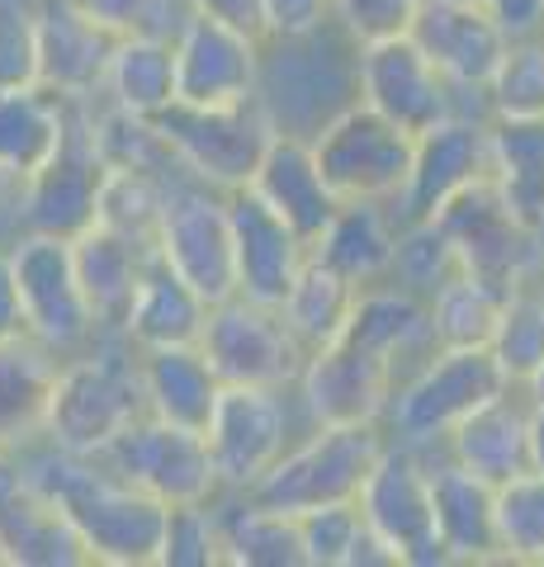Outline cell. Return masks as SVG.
<instances>
[{"instance_id": "cell-41", "label": "cell", "mask_w": 544, "mask_h": 567, "mask_svg": "<svg viewBox=\"0 0 544 567\" xmlns=\"http://www.w3.org/2000/svg\"><path fill=\"white\" fill-rule=\"evenodd\" d=\"M483 95L497 118H544V39L506 43Z\"/></svg>"}, {"instance_id": "cell-4", "label": "cell", "mask_w": 544, "mask_h": 567, "mask_svg": "<svg viewBox=\"0 0 544 567\" xmlns=\"http://www.w3.org/2000/svg\"><path fill=\"white\" fill-rule=\"evenodd\" d=\"M143 412L147 406L137 364L119 360V354H85V360L58 364L43 435L48 445L66 454H104V445Z\"/></svg>"}, {"instance_id": "cell-42", "label": "cell", "mask_w": 544, "mask_h": 567, "mask_svg": "<svg viewBox=\"0 0 544 567\" xmlns=\"http://www.w3.org/2000/svg\"><path fill=\"white\" fill-rule=\"evenodd\" d=\"M454 270H460V260H454V246L441 233V223L435 218H408L402 223V233L393 241V265H389V275H398L402 289L431 293V289H441Z\"/></svg>"}, {"instance_id": "cell-15", "label": "cell", "mask_w": 544, "mask_h": 567, "mask_svg": "<svg viewBox=\"0 0 544 567\" xmlns=\"http://www.w3.org/2000/svg\"><path fill=\"white\" fill-rule=\"evenodd\" d=\"M304 406L318 425H365L389 416L393 402V360L370 346L337 336L304 360Z\"/></svg>"}, {"instance_id": "cell-33", "label": "cell", "mask_w": 544, "mask_h": 567, "mask_svg": "<svg viewBox=\"0 0 544 567\" xmlns=\"http://www.w3.org/2000/svg\"><path fill=\"white\" fill-rule=\"evenodd\" d=\"M104 91H110L114 110L129 114H162L166 104H175V58L166 33H124L110 52L104 66Z\"/></svg>"}, {"instance_id": "cell-40", "label": "cell", "mask_w": 544, "mask_h": 567, "mask_svg": "<svg viewBox=\"0 0 544 567\" xmlns=\"http://www.w3.org/2000/svg\"><path fill=\"white\" fill-rule=\"evenodd\" d=\"M487 350H493L497 369L506 374V383H525V374L544 360V293H531L521 284L502 298L497 327L487 336Z\"/></svg>"}, {"instance_id": "cell-36", "label": "cell", "mask_w": 544, "mask_h": 567, "mask_svg": "<svg viewBox=\"0 0 544 567\" xmlns=\"http://www.w3.org/2000/svg\"><path fill=\"white\" fill-rule=\"evenodd\" d=\"M341 336L389 354L398 364L402 350L431 341V317H427V303L402 289V284L398 289H370V284H365V289H356V303H350Z\"/></svg>"}, {"instance_id": "cell-1", "label": "cell", "mask_w": 544, "mask_h": 567, "mask_svg": "<svg viewBox=\"0 0 544 567\" xmlns=\"http://www.w3.org/2000/svg\"><path fill=\"white\" fill-rule=\"evenodd\" d=\"M33 487L62 506V516L85 544V558L100 567H156L162 554L166 502L124 483L95 454H66L52 445L39 458H20Z\"/></svg>"}, {"instance_id": "cell-7", "label": "cell", "mask_w": 544, "mask_h": 567, "mask_svg": "<svg viewBox=\"0 0 544 567\" xmlns=\"http://www.w3.org/2000/svg\"><path fill=\"white\" fill-rule=\"evenodd\" d=\"M10 270L14 289H20V312H24V336L39 346L58 350H81L95 336V308L85 298L72 260V241L66 237H43L24 233L10 246Z\"/></svg>"}, {"instance_id": "cell-30", "label": "cell", "mask_w": 544, "mask_h": 567, "mask_svg": "<svg viewBox=\"0 0 544 567\" xmlns=\"http://www.w3.org/2000/svg\"><path fill=\"white\" fill-rule=\"evenodd\" d=\"M152 256L156 251H147V246H137L129 237L110 233V227H100V223H91L85 233L72 237L76 279H81L85 298H91L100 327H119V322H124L129 298H133L137 279H143Z\"/></svg>"}, {"instance_id": "cell-8", "label": "cell", "mask_w": 544, "mask_h": 567, "mask_svg": "<svg viewBox=\"0 0 544 567\" xmlns=\"http://www.w3.org/2000/svg\"><path fill=\"white\" fill-rule=\"evenodd\" d=\"M356 511L365 529L389 548L398 567H445V548L435 539L431 516V477L412 445H383L379 464L360 483Z\"/></svg>"}, {"instance_id": "cell-26", "label": "cell", "mask_w": 544, "mask_h": 567, "mask_svg": "<svg viewBox=\"0 0 544 567\" xmlns=\"http://www.w3.org/2000/svg\"><path fill=\"white\" fill-rule=\"evenodd\" d=\"M445 440L454 464L497 487L506 477L531 468V402H516L512 388H506L493 402L473 406Z\"/></svg>"}, {"instance_id": "cell-31", "label": "cell", "mask_w": 544, "mask_h": 567, "mask_svg": "<svg viewBox=\"0 0 544 567\" xmlns=\"http://www.w3.org/2000/svg\"><path fill=\"white\" fill-rule=\"evenodd\" d=\"M393 241H398V227L389 223V213L370 199H350L331 213V223L322 227V237L308 246V256H318L341 279L365 289V284H379L389 275Z\"/></svg>"}, {"instance_id": "cell-56", "label": "cell", "mask_w": 544, "mask_h": 567, "mask_svg": "<svg viewBox=\"0 0 544 567\" xmlns=\"http://www.w3.org/2000/svg\"><path fill=\"white\" fill-rule=\"evenodd\" d=\"M20 185L24 181H14V175H0V213H6V208L20 213Z\"/></svg>"}, {"instance_id": "cell-43", "label": "cell", "mask_w": 544, "mask_h": 567, "mask_svg": "<svg viewBox=\"0 0 544 567\" xmlns=\"http://www.w3.org/2000/svg\"><path fill=\"white\" fill-rule=\"evenodd\" d=\"M218 563H223L218 511H208V502L166 506L162 554H156V567H218Z\"/></svg>"}, {"instance_id": "cell-9", "label": "cell", "mask_w": 544, "mask_h": 567, "mask_svg": "<svg viewBox=\"0 0 544 567\" xmlns=\"http://www.w3.org/2000/svg\"><path fill=\"white\" fill-rule=\"evenodd\" d=\"M435 223H441V233L450 237L454 260H460L464 275H479L483 284H493L502 293L521 289V284L535 275L540 233L506 213V204L497 199L487 175L473 181L469 189H460L454 199H445L441 213H435Z\"/></svg>"}, {"instance_id": "cell-32", "label": "cell", "mask_w": 544, "mask_h": 567, "mask_svg": "<svg viewBox=\"0 0 544 567\" xmlns=\"http://www.w3.org/2000/svg\"><path fill=\"white\" fill-rule=\"evenodd\" d=\"M66 110H72V100L52 95L43 85L0 91V175L29 181L62 147Z\"/></svg>"}, {"instance_id": "cell-57", "label": "cell", "mask_w": 544, "mask_h": 567, "mask_svg": "<svg viewBox=\"0 0 544 567\" xmlns=\"http://www.w3.org/2000/svg\"><path fill=\"white\" fill-rule=\"evenodd\" d=\"M540 39H544V33H540Z\"/></svg>"}, {"instance_id": "cell-2", "label": "cell", "mask_w": 544, "mask_h": 567, "mask_svg": "<svg viewBox=\"0 0 544 567\" xmlns=\"http://www.w3.org/2000/svg\"><path fill=\"white\" fill-rule=\"evenodd\" d=\"M152 128L162 137L171 162H181L195 181L214 189H242L252 185L260 156L275 142L270 114L252 100L237 104H166L162 114H152Z\"/></svg>"}, {"instance_id": "cell-35", "label": "cell", "mask_w": 544, "mask_h": 567, "mask_svg": "<svg viewBox=\"0 0 544 567\" xmlns=\"http://www.w3.org/2000/svg\"><path fill=\"white\" fill-rule=\"evenodd\" d=\"M218 535H223V563L233 567H308L298 516L270 511L252 502V496L247 506L218 511Z\"/></svg>"}, {"instance_id": "cell-22", "label": "cell", "mask_w": 544, "mask_h": 567, "mask_svg": "<svg viewBox=\"0 0 544 567\" xmlns=\"http://www.w3.org/2000/svg\"><path fill=\"white\" fill-rule=\"evenodd\" d=\"M33 33H39L43 91L62 100H85L91 91H100L119 33L95 24L76 0H43V6H33Z\"/></svg>"}, {"instance_id": "cell-55", "label": "cell", "mask_w": 544, "mask_h": 567, "mask_svg": "<svg viewBox=\"0 0 544 567\" xmlns=\"http://www.w3.org/2000/svg\"><path fill=\"white\" fill-rule=\"evenodd\" d=\"M525 402H531V406H544V360L531 369V374H525Z\"/></svg>"}, {"instance_id": "cell-23", "label": "cell", "mask_w": 544, "mask_h": 567, "mask_svg": "<svg viewBox=\"0 0 544 567\" xmlns=\"http://www.w3.org/2000/svg\"><path fill=\"white\" fill-rule=\"evenodd\" d=\"M431 477V516L435 539H441L450 563H502L497 548V487L487 477L460 468L450 458L441 468H427Z\"/></svg>"}, {"instance_id": "cell-10", "label": "cell", "mask_w": 544, "mask_h": 567, "mask_svg": "<svg viewBox=\"0 0 544 567\" xmlns=\"http://www.w3.org/2000/svg\"><path fill=\"white\" fill-rule=\"evenodd\" d=\"M104 468L119 473L124 483L143 487L147 496L166 506L181 502H214L218 492V473L208 445L199 431H185V425H171L162 416H137L119 431L110 445H104Z\"/></svg>"}, {"instance_id": "cell-39", "label": "cell", "mask_w": 544, "mask_h": 567, "mask_svg": "<svg viewBox=\"0 0 544 567\" xmlns=\"http://www.w3.org/2000/svg\"><path fill=\"white\" fill-rule=\"evenodd\" d=\"M497 548L502 563H544V473L525 468L497 483Z\"/></svg>"}, {"instance_id": "cell-44", "label": "cell", "mask_w": 544, "mask_h": 567, "mask_svg": "<svg viewBox=\"0 0 544 567\" xmlns=\"http://www.w3.org/2000/svg\"><path fill=\"white\" fill-rule=\"evenodd\" d=\"M91 142L100 152L104 166H124V171H156L162 162H171L162 137H156L152 118L129 114V110H100L91 118Z\"/></svg>"}, {"instance_id": "cell-5", "label": "cell", "mask_w": 544, "mask_h": 567, "mask_svg": "<svg viewBox=\"0 0 544 567\" xmlns=\"http://www.w3.org/2000/svg\"><path fill=\"white\" fill-rule=\"evenodd\" d=\"M506 388L512 383L487 346H441L417 369V379L393 393V431L402 445H431V440H445L473 406L493 402Z\"/></svg>"}, {"instance_id": "cell-17", "label": "cell", "mask_w": 544, "mask_h": 567, "mask_svg": "<svg viewBox=\"0 0 544 567\" xmlns=\"http://www.w3.org/2000/svg\"><path fill=\"white\" fill-rule=\"evenodd\" d=\"M360 104L398 123L402 133H427L450 118V81L435 71L408 33L360 43Z\"/></svg>"}, {"instance_id": "cell-52", "label": "cell", "mask_w": 544, "mask_h": 567, "mask_svg": "<svg viewBox=\"0 0 544 567\" xmlns=\"http://www.w3.org/2000/svg\"><path fill=\"white\" fill-rule=\"evenodd\" d=\"M24 336V312H20V289H14V270H10V251L0 246V341Z\"/></svg>"}, {"instance_id": "cell-12", "label": "cell", "mask_w": 544, "mask_h": 567, "mask_svg": "<svg viewBox=\"0 0 544 567\" xmlns=\"http://www.w3.org/2000/svg\"><path fill=\"white\" fill-rule=\"evenodd\" d=\"M156 260L181 275L208 308L237 293L233 227L227 199L214 185H175L166 189L162 227H156Z\"/></svg>"}, {"instance_id": "cell-3", "label": "cell", "mask_w": 544, "mask_h": 567, "mask_svg": "<svg viewBox=\"0 0 544 567\" xmlns=\"http://www.w3.org/2000/svg\"><path fill=\"white\" fill-rule=\"evenodd\" d=\"M379 454H383V435L374 421L318 425V435L308 445L279 454L247 496L270 511H285V516H304V511L331 502H356L360 483L379 464Z\"/></svg>"}, {"instance_id": "cell-13", "label": "cell", "mask_w": 544, "mask_h": 567, "mask_svg": "<svg viewBox=\"0 0 544 567\" xmlns=\"http://www.w3.org/2000/svg\"><path fill=\"white\" fill-rule=\"evenodd\" d=\"M104 162L91 142V114L81 110V100H72L66 110V133L62 147L20 185V218L29 233L43 237H66L95 223V189H100Z\"/></svg>"}, {"instance_id": "cell-50", "label": "cell", "mask_w": 544, "mask_h": 567, "mask_svg": "<svg viewBox=\"0 0 544 567\" xmlns=\"http://www.w3.org/2000/svg\"><path fill=\"white\" fill-rule=\"evenodd\" d=\"M493 24L502 29L506 43H521V39H540L544 33V0H483Z\"/></svg>"}, {"instance_id": "cell-28", "label": "cell", "mask_w": 544, "mask_h": 567, "mask_svg": "<svg viewBox=\"0 0 544 567\" xmlns=\"http://www.w3.org/2000/svg\"><path fill=\"white\" fill-rule=\"evenodd\" d=\"M487 181L516 223L544 233V118H497L487 128Z\"/></svg>"}, {"instance_id": "cell-48", "label": "cell", "mask_w": 544, "mask_h": 567, "mask_svg": "<svg viewBox=\"0 0 544 567\" xmlns=\"http://www.w3.org/2000/svg\"><path fill=\"white\" fill-rule=\"evenodd\" d=\"M260 20H266V39L298 43L331 20V0H260Z\"/></svg>"}, {"instance_id": "cell-20", "label": "cell", "mask_w": 544, "mask_h": 567, "mask_svg": "<svg viewBox=\"0 0 544 567\" xmlns=\"http://www.w3.org/2000/svg\"><path fill=\"white\" fill-rule=\"evenodd\" d=\"M408 39L450 85H464V91H483L506 52L502 29L479 0H421Z\"/></svg>"}, {"instance_id": "cell-53", "label": "cell", "mask_w": 544, "mask_h": 567, "mask_svg": "<svg viewBox=\"0 0 544 567\" xmlns=\"http://www.w3.org/2000/svg\"><path fill=\"white\" fill-rule=\"evenodd\" d=\"M346 567H398V563H393L389 548L370 535V529H360L356 544H350V554H346Z\"/></svg>"}, {"instance_id": "cell-34", "label": "cell", "mask_w": 544, "mask_h": 567, "mask_svg": "<svg viewBox=\"0 0 544 567\" xmlns=\"http://www.w3.org/2000/svg\"><path fill=\"white\" fill-rule=\"evenodd\" d=\"M350 303H356V284L341 279L331 265H322L318 256H308L298 265V275L289 284V293L279 298V317L285 327L294 331V341L304 350H318L327 341H337L346 317H350Z\"/></svg>"}, {"instance_id": "cell-59", "label": "cell", "mask_w": 544, "mask_h": 567, "mask_svg": "<svg viewBox=\"0 0 544 567\" xmlns=\"http://www.w3.org/2000/svg\"><path fill=\"white\" fill-rule=\"evenodd\" d=\"M540 293H544V289H540Z\"/></svg>"}, {"instance_id": "cell-24", "label": "cell", "mask_w": 544, "mask_h": 567, "mask_svg": "<svg viewBox=\"0 0 544 567\" xmlns=\"http://www.w3.org/2000/svg\"><path fill=\"white\" fill-rule=\"evenodd\" d=\"M252 189L266 199L279 218H285L308 246L322 237V227L331 223V213L341 208V199L327 189L318 162H312V147L304 137L275 133L270 152L260 156V166L252 175Z\"/></svg>"}, {"instance_id": "cell-16", "label": "cell", "mask_w": 544, "mask_h": 567, "mask_svg": "<svg viewBox=\"0 0 544 567\" xmlns=\"http://www.w3.org/2000/svg\"><path fill=\"white\" fill-rule=\"evenodd\" d=\"M175 100L181 104H237L256 95L260 81V39L223 20L195 14L175 29Z\"/></svg>"}, {"instance_id": "cell-58", "label": "cell", "mask_w": 544, "mask_h": 567, "mask_svg": "<svg viewBox=\"0 0 544 567\" xmlns=\"http://www.w3.org/2000/svg\"><path fill=\"white\" fill-rule=\"evenodd\" d=\"M479 6H483V0H479Z\"/></svg>"}, {"instance_id": "cell-29", "label": "cell", "mask_w": 544, "mask_h": 567, "mask_svg": "<svg viewBox=\"0 0 544 567\" xmlns=\"http://www.w3.org/2000/svg\"><path fill=\"white\" fill-rule=\"evenodd\" d=\"M204 317H208L204 298L152 256L143 279H137L133 298H129V312H124V322H119V331H124L137 350L189 346V341H199Z\"/></svg>"}, {"instance_id": "cell-11", "label": "cell", "mask_w": 544, "mask_h": 567, "mask_svg": "<svg viewBox=\"0 0 544 567\" xmlns=\"http://www.w3.org/2000/svg\"><path fill=\"white\" fill-rule=\"evenodd\" d=\"M204 360L214 364L218 383H256V388H285L304 374L308 350L294 341L285 317L275 308L247 303L242 293L208 308L199 341Z\"/></svg>"}, {"instance_id": "cell-37", "label": "cell", "mask_w": 544, "mask_h": 567, "mask_svg": "<svg viewBox=\"0 0 544 567\" xmlns=\"http://www.w3.org/2000/svg\"><path fill=\"white\" fill-rule=\"evenodd\" d=\"M162 204H166V185L156 181V171L104 166L100 189H95V223L137 241V246H147V251H156Z\"/></svg>"}, {"instance_id": "cell-45", "label": "cell", "mask_w": 544, "mask_h": 567, "mask_svg": "<svg viewBox=\"0 0 544 567\" xmlns=\"http://www.w3.org/2000/svg\"><path fill=\"white\" fill-rule=\"evenodd\" d=\"M365 529L356 502H331L312 506L298 516V535H304V563L308 567H346V554L356 535Z\"/></svg>"}, {"instance_id": "cell-14", "label": "cell", "mask_w": 544, "mask_h": 567, "mask_svg": "<svg viewBox=\"0 0 544 567\" xmlns=\"http://www.w3.org/2000/svg\"><path fill=\"white\" fill-rule=\"evenodd\" d=\"M289 412L279 402V388L256 383H223L218 402L204 425V445L214 458L218 487L252 492L279 454H285Z\"/></svg>"}, {"instance_id": "cell-21", "label": "cell", "mask_w": 544, "mask_h": 567, "mask_svg": "<svg viewBox=\"0 0 544 567\" xmlns=\"http://www.w3.org/2000/svg\"><path fill=\"white\" fill-rule=\"evenodd\" d=\"M487 175V123H473L450 114L435 128L417 133L412 142V171L402 185V223L408 218H435L445 199Z\"/></svg>"}, {"instance_id": "cell-46", "label": "cell", "mask_w": 544, "mask_h": 567, "mask_svg": "<svg viewBox=\"0 0 544 567\" xmlns=\"http://www.w3.org/2000/svg\"><path fill=\"white\" fill-rule=\"evenodd\" d=\"M39 85V33L33 10L20 0H0V91Z\"/></svg>"}, {"instance_id": "cell-47", "label": "cell", "mask_w": 544, "mask_h": 567, "mask_svg": "<svg viewBox=\"0 0 544 567\" xmlns=\"http://www.w3.org/2000/svg\"><path fill=\"white\" fill-rule=\"evenodd\" d=\"M417 6L421 0H331V20H341V29L356 43H374L408 33Z\"/></svg>"}, {"instance_id": "cell-18", "label": "cell", "mask_w": 544, "mask_h": 567, "mask_svg": "<svg viewBox=\"0 0 544 567\" xmlns=\"http://www.w3.org/2000/svg\"><path fill=\"white\" fill-rule=\"evenodd\" d=\"M227 227H233V265H237V293L247 303L279 308L289 293L298 265L308 260V241L260 199L252 185L227 189Z\"/></svg>"}, {"instance_id": "cell-51", "label": "cell", "mask_w": 544, "mask_h": 567, "mask_svg": "<svg viewBox=\"0 0 544 567\" xmlns=\"http://www.w3.org/2000/svg\"><path fill=\"white\" fill-rule=\"evenodd\" d=\"M195 14H208V20H223L252 39H266V20H260V0H185Z\"/></svg>"}, {"instance_id": "cell-27", "label": "cell", "mask_w": 544, "mask_h": 567, "mask_svg": "<svg viewBox=\"0 0 544 567\" xmlns=\"http://www.w3.org/2000/svg\"><path fill=\"white\" fill-rule=\"evenodd\" d=\"M58 383V360L33 336L0 341V454H20L43 435L48 398Z\"/></svg>"}, {"instance_id": "cell-38", "label": "cell", "mask_w": 544, "mask_h": 567, "mask_svg": "<svg viewBox=\"0 0 544 567\" xmlns=\"http://www.w3.org/2000/svg\"><path fill=\"white\" fill-rule=\"evenodd\" d=\"M502 289L483 284L479 275H464L454 270L441 289H431V341L435 346H487V336L497 327V312H502Z\"/></svg>"}, {"instance_id": "cell-25", "label": "cell", "mask_w": 544, "mask_h": 567, "mask_svg": "<svg viewBox=\"0 0 544 567\" xmlns=\"http://www.w3.org/2000/svg\"><path fill=\"white\" fill-rule=\"evenodd\" d=\"M137 383H143V406L147 416H162L171 425H185V431H199L208 425V412L218 402V374L214 364L204 360V350L189 346H152L137 354Z\"/></svg>"}, {"instance_id": "cell-49", "label": "cell", "mask_w": 544, "mask_h": 567, "mask_svg": "<svg viewBox=\"0 0 544 567\" xmlns=\"http://www.w3.org/2000/svg\"><path fill=\"white\" fill-rule=\"evenodd\" d=\"M76 6L91 14L95 24H104L110 33H156V20H162L166 0H76Z\"/></svg>"}, {"instance_id": "cell-19", "label": "cell", "mask_w": 544, "mask_h": 567, "mask_svg": "<svg viewBox=\"0 0 544 567\" xmlns=\"http://www.w3.org/2000/svg\"><path fill=\"white\" fill-rule=\"evenodd\" d=\"M0 563L6 567H81L85 544L62 506L33 487L20 454H0Z\"/></svg>"}, {"instance_id": "cell-54", "label": "cell", "mask_w": 544, "mask_h": 567, "mask_svg": "<svg viewBox=\"0 0 544 567\" xmlns=\"http://www.w3.org/2000/svg\"><path fill=\"white\" fill-rule=\"evenodd\" d=\"M531 468L544 473V406H531Z\"/></svg>"}, {"instance_id": "cell-6", "label": "cell", "mask_w": 544, "mask_h": 567, "mask_svg": "<svg viewBox=\"0 0 544 567\" xmlns=\"http://www.w3.org/2000/svg\"><path fill=\"white\" fill-rule=\"evenodd\" d=\"M412 133H402L398 123L374 114L370 104H350L346 114L322 123V133L308 142L312 162H318L327 189L341 204L350 199H398L412 171Z\"/></svg>"}]
</instances>
